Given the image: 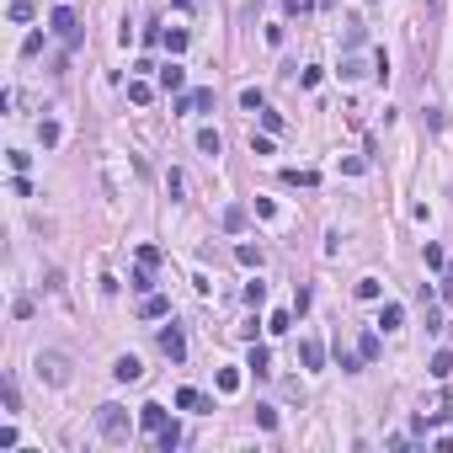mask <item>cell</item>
Instances as JSON below:
<instances>
[{
	"label": "cell",
	"mask_w": 453,
	"mask_h": 453,
	"mask_svg": "<svg viewBox=\"0 0 453 453\" xmlns=\"http://www.w3.org/2000/svg\"><path fill=\"white\" fill-rule=\"evenodd\" d=\"M96 432H102L107 443H128V437H134V416H128L123 405H96Z\"/></svg>",
	"instance_id": "obj_1"
},
{
	"label": "cell",
	"mask_w": 453,
	"mask_h": 453,
	"mask_svg": "<svg viewBox=\"0 0 453 453\" xmlns=\"http://www.w3.org/2000/svg\"><path fill=\"white\" fill-rule=\"evenodd\" d=\"M32 368H38V379H48L54 390H64V384H70V357H64V352H54V347H43L38 357H32Z\"/></svg>",
	"instance_id": "obj_2"
},
{
	"label": "cell",
	"mask_w": 453,
	"mask_h": 453,
	"mask_svg": "<svg viewBox=\"0 0 453 453\" xmlns=\"http://www.w3.org/2000/svg\"><path fill=\"white\" fill-rule=\"evenodd\" d=\"M48 32H54L59 43H70V48H75V43H81V17H75L70 6H54V17H48Z\"/></svg>",
	"instance_id": "obj_3"
},
{
	"label": "cell",
	"mask_w": 453,
	"mask_h": 453,
	"mask_svg": "<svg viewBox=\"0 0 453 453\" xmlns=\"http://www.w3.org/2000/svg\"><path fill=\"white\" fill-rule=\"evenodd\" d=\"M160 352L171 357V363H187V336H182V326H160Z\"/></svg>",
	"instance_id": "obj_4"
},
{
	"label": "cell",
	"mask_w": 453,
	"mask_h": 453,
	"mask_svg": "<svg viewBox=\"0 0 453 453\" xmlns=\"http://www.w3.org/2000/svg\"><path fill=\"white\" fill-rule=\"evenodd\" d=\"M213 102H219L213 85H198V91H187L182 102H176V112H213Z\"/></svg>",
	"instance_id": "obj_5"
},
{
	"label": "cell",
	"mask_w": 453,
	"mask_h": 453,
	"mask_svg": "<svg viewBox=\"0 0 453 453\" xmlns=\"http://www.w3.org/2000/svg\"><path fill=\"white\" fill-rule=\"evenodd\" d=\"M112 379H118V384H139V379H145V363H139L134 352H123V357L112 363Z\"/></svg>",
	"instance_id": "obj_6"
},
{
	"label": "cell",
	"mask_w": 453,
	"mask_h": 453,
	"mask_svg": "<svg viewBox=\"0 0 453 453\" xmlns=\"http://www.w3.org/2000/svg\"><path fill=\"white\" fill-rule=\"evenodd\" d=\"M299 363H304V368H326V347H320L315 336H304V341H299Z\"/></svg>",
	"instance_id": "obj_7"
},
{
	"label": "cell",
	"mask_w": 453,
	"mask_h": 453,
	"mask_svg": "<svg viewBox=\"0 0 453 453\" xmlns=\"http://www.w3.org/2000/svg\"><path fill=\"white\" fill-rule=\"evenodd\" d=\"M246 368L256 373V379H267V373H272V352L262 347V341H251V357H246Z\"/></svg>",
	"instance_id": "obj_8"
},
{
	"label": "cell",
	"mask_w": 453,
	"mask_h": 453,
	"mask_svg": "<svg viewBox=\"0 0 453 453\" xmlns=\"http://www.w3.org/2000/svg\"><path fill=\"white\" fill-rule=\"evenodd\" d=\"M182 85H187V70H182V64H176V59L160 64V91H171V96H176Z\"/></svg>",
	"instance_id": "obj_9"
},
{
	"label": "cell",
	"mask_w": 453,
	"mask_h": 453,
	"mask_svg": "<svg viewBox=\"0 0 453 453\" xmlns=\"http://www.w3.org/2000/svg\"><path fill=\"white\" fill-rule=\"evenodd\" d=\"M139 315H145V320H165V315H171V299H160V293H145V299H139Z\"/></svg>",
	"instance_id": "obj_10"
},
{
	"label": "cell",
	"mask_w": 453,
	"mask_h": 453,
	"mask_svg": "<svg viewBox=\"0 0 453 453\" xmlns=\"http://www.w3.org/2000/svg\"><path fill=\"white\" fill-rule=\"evenodd\" d=\"M176 411H213V405H208V400L192 390V384H182V390H176Z\"/></svg>",
	"instance_id": "obj_11"
},
{
	"label": "cell",
	"mask_w": 453,
	"mask_h": 453,
	"mask_svg": "<svg viewBox=\"0 0 453 453\" xmlns=\"http://www.w3.org/2000/svg\"><path fill=\"white\" fill-rule=\"evenodd\" d=\"M155 448H160V453H176V448H182V427H176V421H165L160 432H155Z\"/></svg>",
	"instance_id": "obj_12"
},
{
	"label": "cell",
	"mask_w": 453,
	"mask_h": 453,
	"mask_svg": "<svg viewBox=\"0 0 453 453\" xmlns=\"http://www.w3.org/2000/svg\"><path fill=\"white\" fill-rule=\"evenodd\" d=\"M139 427H145V432H160V427H165V405H155V400L139 405Z\"/></svg>",
	"instance_id": "obj_13"
},
{
	"label": "cell",
	"mask_w": 453,
	"mask_h": 453,
	"mask_svg": "<svg viewBox=\"0 0 453 453\" xmlns=\"http://www.w3.org/2000/svg\"><path fill=\"white\" fill-rule=\"evenodd\" d=\"M283 182H288V187H309V192H315V187H320V171H299V165H288V171H283Z\"/></svg>",
	"instance_id": "obj_14"
},
{
	"label": "cell",
	"mask_w": 453,
	"mask_h": 453,
	"mask_svg": "<svg viewBox=\"0 0 453 453\" xmlns=\"http://www.w3.org/2000/svg\"><path fill=\"white\" fill-rule=\"evenodd\" d=\"M128 102L149 107V102H155V85H149V81H128Z\"/></svg>",
	"instance_id": "obj_15"
},
{
	"label": "cell",
	"mask_w": 453,
	"mask_h": 453,
	"mask_svg": "<svg viewBox=\"0 0 453 453\" xmlns=\"http://www.w3.org/2000/svg\"><path fill=\"white\" fill-rule=\"evenodd\" d=\"M379 326L400 330V326H405V304H384V309H379Z\"/></svg>",
	"instance_id": "obj_16"
},
{
	"label": "cell",
	"mask_w": 453,
	"mask_h": 453,
	"mask_svg": "<svg viewBox=\"0 0 453 453\" xmlns=\"http://www.w3.org/2000/svg\"><path fill=\"white\" fill-rule=\"evenodd\" d=\"M59 139H64V128L54 123V118H43V123H38V145H43V149H54Z\"/></svg>",
	"instance_id": "obj_17"
},
{
	"label": "cell",
	"mask_w": 453,
	"mask_h": 453,
	"mask_svg": "<svg viewBox=\"0 0 453 453\" xmlns=\"http://www.w3.org/2000/svg\"><path fill=\"white\" fill-rule=\"evenodd\" d=\"M421 262H427V272H443V267H448V256H443V246H437V240H427V246H421Z\"/></svg>",
	"instance_id": "obj_18"
},
{
	"label": "cell",
	"mask_w": 453,
	"mask_h": 453,
	"mask_svg": "<svg viewBox=\"0 0 453 453\" xmlns=\"http://www.w3.org/2000/svg\"><path fill=\"white\" fill-rule=\"evenodd\" d=\"M198 149H203V155H219V149H224L219 128H198Z\"/></svg>",
	"instance_id": "obj_19"
},
{
	"label": "cell",
	"mask_w": 453,
	"mask_h": 453,
	"mask_svg": "<svg viewBox=\"0 0 453 453\" xmlns=\"http://www.w3.org/2000/svg\"><path fill=\"white\" fill-rule=\"evenodd\" d=\"M235 262H240V267H262V246L240 240V246H235Z\"/></svg>",
	"instance_id": "obj_20"
},
{
	"label": "cell",
	"mask_w": 453,
	"mask_h": 453,
	"mask_svg": "<svg viewBox=\"0 0 453 453\" xmlns=\"http://www.w3.org/2000/svg\"><path fill=\"white\" fill-rule=\"evenodd\" d=\"M6 17H11V21H32V17H38V6H32V0H11Z\"/></svg>",
	"instance_id": "obj_21"
},
{
	"label": "cell",
	"mask_w": 453,
	"mask_h": 453,
	"mask_svg": "<svg viewBox=\"0 0 453 453\" xmlns=\"http://www.w3.org/2000/svg\"><path fill=\"white\" fill-rule=\"evenodd\" d=\"M224 229H229V235H240V229H246V208H240V203L224 208Z\"/></svg>",
	"instance_id": "obj_22"
},
{
	"label": "cell",
	"mask_w": 453,
	"mask_h": 453,
	"mask_svg": "<svg viewBox=\"0 0 453 453\" xmlns=\"http://www.w3.org/2000/svg\"><path fill=\"white\" fill-rule=\"evenodd\" d=\"M240 107H246V112H262V107H267V96H262L256 85H246V91H240Z\"/></svg>",
	"instance_id": "obj_23"
},
{
	"label": "cell",
	"mask_w": 453,
	"mask_h": 453,
	"mask_svg": "<svg viewBox=\"0 0 453 453\" xmlns=\"http://www.w3.org/2000/svg\"><path fill=\"white\" fill-rule=\"evenodd\" d=\"M357 299H384V283H379V277H363V283H357Z\"/></svg>",
	"instance_id": "obj_24"
},
{
	"label": "cell",
	"mask_w": 453,
	"mask_h": 453,
	"mask_svg": "<svg viewBox=\"0 0 453 453\" xmlns=\"http://www.w3.org/2000/svg\"><path fill=\"white\" fill-rule=\"evenodd\" d=\"M357 352H363V363H373V357H379V352H384V341H379V336H363V341H357Z\"/></svg>",
	"instance_id": "obj_25"
},
{
	"label": "cell",
	"mask_w": 453,
	"mask_h": 453,
	"mask_svg": "<svg viewBox=\"0 0 453 453\" xmlns=\"http://www.w3.org/2000/svg\"><path fill=\"white\" fill-rule=\"evenodd\" d=\"M427 373H432V379H448V373H453V352H437V357H432V368H427Z\"/></svg>",
	"instance_id": "obj_26"
},
{
	"label": "cell",
	"mask_w": 453,
	"mask_h": 453,
	"mask_svg": "<svg viewBox=\"0 0 453 453\" xmlns=\"http://www.w3.org/2000/svg\"><path fill=\"white\" fill-rule=\"evenodd\" d=\"M0 394H6V411L17 416V411H21V394H17V379H6V384H0Z\"/></svg>",
	"instance_id": "obj_27"
},
{
	"label": "cell",
	"mask_w": 453,
	"mask_h": 453,
	"mask_svg": "<svg viewBox=\"0 0 453 453\" xmlns=\"http://www.w3.org/2000/svg\"><path fill=\"white\" fill-rule=\"evenodd\" d=\"M256 427H262V432H277V411H272V405H256Z\"/></svg>",
	"instance_id": "obj_28"
},
{
	"label": "cell",
	"mask_w": 453,
	"mask_h": 453,
	"mask_svg": "<svg viewBox=\"0 0 453 453\" xmlns=\"http://www.w3.org/2000/svg\"><path fill=\"white\" fill-rule=\"evenodd\" d=\"M165 48H171V54H182V48H187V27H171V32H165Z\"/></svg>",
	"instance_id": "obj_29"
},
{
	"label": "cell",
	"mask_w": 453,
	"mask_h": 453,
	"mask_svg": "<svg viewBox=\"0 0 453 453\" xmlns=\"http://www.w3.org/2000/svg\"><path fill=\"white\" fill-rule=\"evenodd\" d=\"M128 288H134V293H149V288H155V283H149V267H145V262H139V272L128 277Z\"/></svg>",
	"instance_id": "obj_30"
},
{
	"label": "cell",
	"mask_w": 453,
	"mask_h": 453,
	"mask_svg": "<svg viewBox=\"0 0 453 453\" xmlns=\"http://www.w3.org/2000/svg\"><path fill=\"white\" fill-rule=\"evenodd\" d=\"M246 304H251V309L267 304V283H246Z\"/></svg>",
	"instance_id": "obj_31"
},
{
	"label": "cell",
	"mask_w": 453,
	"mask_h": 453,
	"mask_svg": "<svg viewBox=\"0 0 453 453\" xmlns=\"http://www.w3.org/2000/svg\"><path fill=\"white\" fill-rule=\"evenodd\" d=\"M267 330H277V336H283V330H293V309H277V315L267 320Z\"/></svg>",
	"instance_id": "obj_32"
},
{
	"label": "cell",
	"mask_w": 453,
	"mask_h": 453,
	"mask_svg": "<svg viewBox=\"0 0 453 453\" xmlns=\"http://www.w3.org/2000/svg\"><path fill=\"white\" fill-rule=\"evenodd\" d=\"M219 390H224V394L240 390V368H219Z\"/></svg>",
	"instance_id": "obj_33"
},
{
	"label": "cell",
	"mask_w": 453,
	"mask_h": 453,
	"mask_svg": "<svg viewBox=\"0 0 453 453\" xmlns=\"http://www.w3.org/2000/svg\"><path fill=\"white\" fill-rule=\"evenodd\" d=\"M336 363H341L347 373H357V368H363V352H341V347H336Z\"/></svg>",
	"instance_id": "obj_34"
},
{
	"label": "cell",
	"mask_w": 453,
	"mask_h": 453,
	"mask_svg": "<svg viewBox=\"0 0 453 453\" xmlns=\"http://www.w3.org/2000/svg\"><path fill=\"white\" fill-rule=\"evenodd\" d=\"M262 128H267V134H283V112H267V107H262Z\"/></svg>",
	"instance_id": "obj_35"
},
{
	"label": "cell",
	"mask_w": 453,
	"mask_h": 453,
	"mask_svg": "<svg viewBox=\"0 0 453 453\" xmlns=\"http://www.w3.org/2000/svg\"><path fill=\"white\" fill-rule=\"evenodd\" d=\"M251 155H272V134H251Z\"/></svg>",
	"instance_id": "obj_36"
},
{
	"label": "cell",
	"mask_w": 453,
	"mask_h": 453,
	"mask_svg": "<svg viewBox=\"0 0 453 453\" xmlns=\"http://www.w3.org/2000/svg\"><path fill=\"white\" fill-rule=\"evenodd\" d=\"M341 75H347V81H357V75H363V59H357V54H347V59H341Z\"/></svg>",
	"instance_id": "obj_37"
},
{
	"label": "cell",
	"mask_w": 453,
	"mask_h": 453,
	"mask_svg": "<svg viewBox=\"0 0 453 453\" xmlns=\"http://www.w3.org/2000/svg\"><path fill=\"white\" fill-rule=\"evenodd\" d=\"M6 160H11V171H27V165H32V155H27V149H11Z\"/></svg>",
	"instance_id": "obj_38"
},
{
	"label": "cell",
	"mask_w": 453,
	"mask_h": 453,
	"mask_svg": "<svg viewBox=\"0 0 453 453\" xmlns=\"http://www.w3.org/2000/svg\"><path fill=\"white\" fill-rule=\"evenodd\" d=\"M11 192H17V198H32V182H27V176L17 171V176H11Z\"/></svg>",
	"instance_id": "obj_39"
},
{
	"label": "cell",
	"mask_w": 453,
	"mask_h": 453,
	"mask_svg": "<svg viewBox=\"0 0 453 453\" xmlns=\"http://www.w3.org/2000/svg\"><path fill=\"white\" fill-rule=\"evenodd\" d=\"M283 11L293 17V11H309V6H304V0H283Z\"/></svg>",
	"instance_id": "obj_40"
},
{
	"label": "cell",
	"mask_w": 453,
	"mask_h": 453,
	"mask_svg": "<svg viewBox=\"0 0 453 453\" xmlns=\"http://www.w3.org/2000/svg\"><path fill=\"white\" fill-rule=\"evenodd\" d=\"M176 6H182V11H192V0H176Z\"/></svg>",
	"instance_id": "obj_41"
}]
</instances>
